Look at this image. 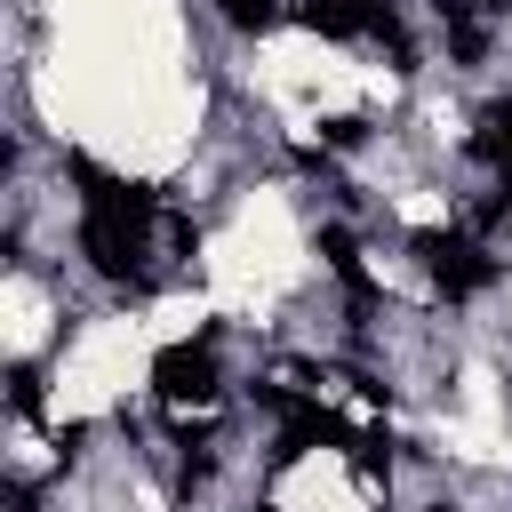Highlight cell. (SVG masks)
<instances>
[{"instance_id": "obj_1", "label": "cell", "mask_w": 512, "mask_h": 512, "mask_svg": "<svg viewBox=\"0 0 512 512\" xmlns=\"http://www.w3.org/2000/svg\"><path fill=\"white\" fill-rule=\"evenodd\" d=\"M416 264L432 272L440 296H480L496 280V256H480V240H464V232H416Z\"/></svg>"}, {"instance_id": "obj_2", "label": "cell", "mask_w": 512, "mask_h": 512, "mask_svg": "<svg viewBox=\"0 0 512 512\" xmlns=\"http://www.w3.org/2000/svg\"><path fill=\"white\" fill-rule=\"evenodd\" d=\"M152 392L176 408V416H208L216 408V352L208 344H168L152 360Z\"/></svg>"}, {"instance_id": "obj_3", "label": "cell", "mask_w": 512, "mask_h": 512, "mask_svg": "<svg viewBox=\"0 0 512 512\" xmlns=\"http://www.w3.org/2000/svg\"><path fill=\"white\" fill-rule=\"evenodd\" d=\"M472 152H480V160H488V168L512 184V96H496V104L480 112V136H472Z\"/></svg>"}, {"instance_id": "obj_4", "label": "cell", "mask_w": 512, "mask_h": 512, "mask_svg": "<svg viewBox=\"0 0 512 512\" xmlns=\"http://www.w3.org/2000/svg\"><path fill=\"white\" fill-rule=\"evenodd\" d=\"M320 256L336 264V280H344V288H352L360 304L376 296V288H368V264H360V248H352V232H320Z\"/></svg>"}, {"instance_id": "obj_5", "label": "cell", "mask_w": 512, "mask_h": 512, "mask_svg": "<svg viewBox=\"0 0 512 512\" xmlns=\"http://www.w3.org/2000/svg\"><path fill=\"white\" fill-rule=\"evenodd\" d=\"M216 8H224L240 32H264V24H272V0H216Z\"/></svg>"}, {"instance_id": "obj_6", "label": "cell", "mask_w": 512, "mask_h": 512, "mask_svg": "<svg viewBox=\"0 0 512 512\" xmlns=\"http://www.w3.org/2000/svg\"><path fill=\"white\" fill-rule=\"evenodd\" d=\"M440 512H448V504H440Z\"/></svg>"}]
</instances>
